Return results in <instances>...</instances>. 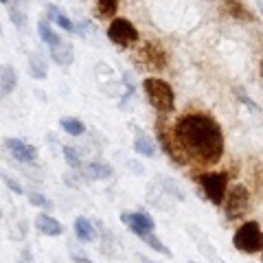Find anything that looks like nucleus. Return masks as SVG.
I'll return each mask as SVG.
<instances>
[{"instance_id":"obj_1","label":"nucleus","mask_w":263,"mask_h":263,"mask_svg":"<svg viewBox=\"0 0 263 263\" xmlns=\"http://www.w3.org/2000/svg\"><path fill=\"white\" fill-rule=\"evenodd\" d=\"M174 138L184 160L195 158L202 164H213L224 156V134L219 123L204 112L184 114L174 125Z\"/></svg>"},{"instance_id":"obj_2","label":"nucleus","mask_w":263,"mask_h":263,"mask_svg":"<svg viewBox=\"0 0 263 263\" xmlns=\"http://www.w3.org/2000/svg\"><path fill=\"white\" fill-rule=\"evenodd\" d=\"M143 88H145L147 101L152 103V108L158 114L174 112V108H176V95H174V88H171L167 81H162L158 77H147L143 81Z\"/></svg>"},{"instance_id":"obj_3","label":"nucleus","mask_w":263,"mask_h":263,"mask_svg":"<svg viewBox=\"0 0 263 263\" xmlns=\"http://www.w3.org/2000/svg\"><path fill=\"white\" fill-rule=\"evenodd\" d=\"M233 246L239 252L246 254H254V252H263V230L257 221H246L237 228V233L233 237Z\"/></svg>"},{"instance_id":"obj_4","label":"nucleus","mask_w":263,"mask_h":263,"mask_svg":"<svg viewBox=\"0 0 263 263\" xmlns=\"http://www.w3.org/2000/svg\"><path fill=\"white\" fill-rule=\"evenodd\" d=\"M248 204H250L248 189H246L243 184H235L226 193V200H224V213H226V217L230 221L243 217L246 211H248Z\"/></svg>"},{"instance_id":"obj_5","label":"nucleus","mask_w":263,"mask_h":263,"mask_svg":"<svg viewBox=\"0 0 263 263\" xmlns=\"http://www.w3.org/2000/svg\"><path fill=\"white\" fill-rule=\"evenodd\" d=\"M200 186H202L204 195H206L213 204L219 206V204H224V200H226L228 176L219 174V171H215V174H202L200 176Z\"/></svg>"},{"instance_id":"obj_6","label":"nucleus","mask_w":263,"mask_h":263,"mask_svg":"<svg viewBox=\"0 0 263 263\" xmlns=\"http://www.w3.org/2000/svg\"><path fill=\"white\" fill-rule=\"evenodd\" d=\"M108 37L117 46L125 48V46H132L138 40V31H136V27L129 20H125V18H114L110 22V27H108Z\"/></svg>"},{"instance_id":"obj_7","label":"nucleus","mask_w":263,"mask_h":263,"mask_svg":"<svg viewBox=\"0 0 263 263\" xmlns=\"http://www.w3.org/2000/svg\"><path fill=\"white\" fill-rule=\"evenodd\" d=\"M121 221H123V224H125L134 235L141 237V239L154 230V219L147 215V213H143V211H138V213H123Z\"/></svg>"},{"instance_id":"obj_8","label":"nucleus","mask_w":263,"mask_h":263,"mask_svg":"<svg viewBox=\"0 0 263 263\" xmlns=\"http://www.w3.org/2000/svg\"><path fill=\"white\" fill-rule=\"evenodd\" d=\"M138 53H141L143 64L149 66L152 70H162L167 66V53L158 42H145V46Z\"/></svg>"},{"instance_id":"obj_9","label":"nucleus","mask_w":263,"mask_h":263,"mask_svg":"<svg viewBox=\"0 0 263 263\" xmlns=\"http://www.w3.org/2000/svg\"><path fill=\"white\" fill-rule=\"evenodd\" d=\"M5 147L13 158H18L20 162H33L37 158V149L29 143L18 141V138H5Z\"/></svg>"},{"instance_id":"obj_10","label":"nucleus","mask_w":263,"mask_h":263,"mask_svg":"<svg viewBox=\"0 0 263 263\" xmlns=\"http://www.w3.org/2000/svg\"><path fill=\"white\" fill-rule=\"evenodd\" d=\"M35 228L42 235H48V237H57V235L64 233V226L57 219H53L51 215H46V213H40V215H35Z\"/></svg>"},{"instance_id":"obj_11","label":"nucleus","mask_w":263,"mask_h":263,"mask_svg":"<svg viewBox=\"0 0 263 263\" xmlns=\"http://www.w3.org/2000/svg\"><path fill=\"white\" fill-rule=\"evenodd\" d=\"M75 235H77V239L84 241V243L95 241L97 239V228L88 217H77L75 219Z\"/></svg>"},{"instance_id":"obj_12","label":"nucleus","mask_w":263,"mask_h":263,"mask_svg":"<svg viewBox=\"0 0 263 263\" xmlns=\"http://www.w3.org/2000/svg\"><path fill=\"white\" fill-rule=\"evenodd\" d=\"M51 57H53L55 64H60V66H70L72 60H75V51H72L70 44L60 42L57 46H51Z\"/></svg>"},{"instance_id":"obj_13","label":"nucleus","mask_w":263,"mask_h":263,"mask_svg":"<svg viewBox=\"0 0 263 263\" xmlns=\"http://www.w3.org/2000/svg\"><path fill=\"white\" fill-rule=\"evenodd\" d=\"M84 174H86V178H92V180H108V178H112L114 171L110 164H105V162H88L84 167Z\"/></svg>"},{"instance_id":"obj_14","label":"nucleus","mask_w":263,"mask_h":263,"mask_svg":"<svg viewBox=\"0 0 263 263\" xmlns=\"http://www.w3.org/2000/svg\"><path fill=\"white\" fill-rule=\"evenodd\" d=\"M15 86H18L15 70L11 68V66H5V68L0 70V95H11Z\"/></svg>"},{"instance_id":"obj_15","label":"nucleus","mask_w":263,"mask_h":263,"mask_svg":"<svg viewBox=\"0 0 263 263\" xmlns=\"http://www.w3.org/2000/svg\"><path fill=\"white\" fill-rule=\"evenodd\" d=\"M134 149L138 152V154H143V156H147V158H154L156 156V143L152 141L149 136H145V134H138L136 136V141H134Z\"/></svg>"},{"instance_id":"obj_16","label":"nucleus","mask_w":263,"mask_h":263,"mask_svg":"<svg viewBox=\"0 0 263 263\" xmlns=\"http://www.w3.org/2000/svg\"><path fill=\"white\" fill-rule=\"evenodd\" d=\"M226 11L233 15V18H237V20H254V15L246 9L241 0H228V3H226Z\"/></svg>"},{"instance_id":"obj_17","label":"nucleus","mask_w":263,"mask_h":263,"mask_svg":"<svg viewBox=\"0 0 263 263\" xmlns=\"http://www.w3.org/2000/svg\"><path fill=\"white\" fill-rule=\"evenodd\" d=\"M29 70H31V77L46 79V64H44L42 57H40V53H31V57H29Z\"/></svg>"},{"instance_id":"obj_18","label":"nucleus","mask_w":263,"mask_h":263,"mask_svg":"<svg viewBox=\"0 0 263 263\" xmlns=\"http://www.w3.org/2000/svg\"><path fill=\"white\" fill-rule=\"evenodd\" d=\"M46 15H48V20H53L55 24H60L64 31H68V33L75 31V24H72L68 18H66V15H64L60 9H57V7H48V9H46Z\"/></svg>"},{"instance_id":"obj_19","label":"nucleus","mask_w":263,"mask_h":263,"mask_svg":"<svg viewBox=\"0 0 263 263\" xmlns=\"http://www.w3.org/2000/svg\"><path fill=\"white\" fill-rule=\"evenodd\" d=\"M119 9V0H97V13L99 18H114Z\"/></svg>"},{"instance_id":"obj_20","label":"nucleus","mask_w":263,"mask_h":263,"mask_svg":"<svg viewBox=\"0 0 263 263\" xmlns=\"http://www.w3.org/2000/svg\"><path fill=\"white\" fill-rule=\"evenodd\" d=\"M60 123H62V127L68 132L70 136H81L86 132V125L79 119H75V117H64Z\"/></svg>"},{"instance_id":"obj_21","label":"nucleus","mask_w":263,"mask_h":263,"mask_svg":"<svg viewBox=\"0 0 263 263\" xmlns=\"http://www.w3.org/2000/svg\"><path fill=\"white\" fill-rule=\"evenodd\" d=\"M37 31H40V35H42V40H44L48 46H57V44L62 42V37L57 35V33H55L51 27H48V22H46V20H42V22L37 24Z\"/></svg>"},{"instance_id":"obj_22","label":"nucleus","mask_w":263,"mask_h":263,"mask_svg":"<svg viewBox=\"0 0 263 263\" xmlns=\"http://www.w3.org/2000/svg\"><path fill=\"white\" fill-rule=\"evenodd\" d=\"M9 15H11V22L15 27H24L27 24V13H24V0H15V5L9 9Z\"/></svg>"},{"instance_id":"obj_23","label":"nucleus","mask_w":263,"mask_h":263,"mask_svg":"<svg viewBox=\"0 0 263 263\" xmlns=\"http://www.w3.org/2000/svg\"><path fill=\"white\" fill-rule=\"evenodd\" d=\"M143 241H145V243H149V248H154V250L162 252L164 257H171V250H169L167 246H164V243L158 239V237H154L152 233H149V235H145V237H143Z\"/></svg>"},{"instance_id":"obj_24","label":"nucleus","mask_w":263,"mask_h":263,"mask_svg":"<svg viewBox=\"0 0 263 263\" xmlns=\"http://www.w3.org/2000/svg\"><path fill=\"white\" fill-rule=\"evenodd\" d=\"M29 202L33 204V206H40V209H44V211L53 209V202L48 200L46 195H42V193H35V191H31V193H29Z\"/></svg>"},{"instance_id":"obj_25","label":"nucleus","mask_w":263,"mask_h":263,"mask_svg":"<svg viewBox=\"0 0 263 263\" xmlns=\"http://www.w3.org/2000/svg\"><path fill=\"white\" fill-rule=\"evenodd\" d=\"M64 158H66V162H68L70 167H81V158H79V154H77L75 147L66 145L64 147Z\"/></svg>"},{"instance_id":"obj_26","label":"nucleus","mask_w":263,"mask_h":263,"mask_svg":"<svg viewBox=\"0 0 263 263\" xmlns=\"http://www.w3.org/2000/svg\"><path fill=\"white\" fill-rule=\"evenodd\" d=\"M0 180H3V182H5L7 186H9L13 193H18V195L22 193V184H20V182H18V180H15L13 176L7 174V171H3V169H0Z\"/></svg>"},{"instance_id":"obj_27","label":"nucleus","mask_w":263,"mask_h":263,"mask_svg":"<svg viewBox=\"0 0 263 263\" xmlns=\"http://www.w3.org/2000/svg\"><path fill=\"white\" fill-rule=\"evenodd\" d=\"M237 97H239V99H241V101H243L246 105H248V108H252L254 112H257V110H259V108H257V105H254V103H252V101H250V99H248V97H246V95H241V92H237Z\"/></svg>"},{"instance_id":"obj_28","label":"nucleus","mask_w":263,"mask_h":263,"mask_svg":"<svg viewBox=\"0 0 263 263\" xmlns=\"http://www.w3.org/2000/svg\"><path fill=\"white\" fill-rule=\"evenodd\" d=\"M72 261H75V263H92L88 257H84V254H75V257H72Z\"/></svg>"},{"instance_id":"obj_29","label":"nucleus","mask_w":263,"mask_h":263,"mask_svg":"<svg viewBox=\"0 0 263 263\" xmlns=\"http://www.w3.org/2000/svg\"><path fill=\"white\" fill-rule=\"evenodd\" d=\"M138 259H141V263H154L152 259H147V257H138Z\"/></svg>"},{"instance_id":"obj_30","label":"nucleus","mask_w":263,"mask_h":263,"mask_svg":"<svg viewBox=\"0 0 263 263\" xmlns=\"http://www.w3.org/2000/svg\"><path fill=\"white\" fill-rule=\"evenodd\" d=\"M261 75H263V62H261Z\"/></svg>"},{"instance_id":"obj_31","label":"nucleus","mask_w":263,"mask_h":263,"mask_svg":"<svg viewBox=\"0 0 263 263\" xmlns=\"http://www.w3.org/2000/svg\"><path fill=\"white\" fill-rule=\"evenodd\" d=\"M0 3H9V0H0Z\"/></svg>"},{"instance_id":"obj_32","label":"nucleus","mask_w":263,"mask_h":263,"mask_svg":"<svg viewBox=\"0 0 263 263\" xmlns=\"http://www.w3.org/2000/svg\"><path fill=\"white\" fill-rule=\"evenodd\" d=\"M0 219H3V211H0Z\"/></svg>"}]
</instances>
